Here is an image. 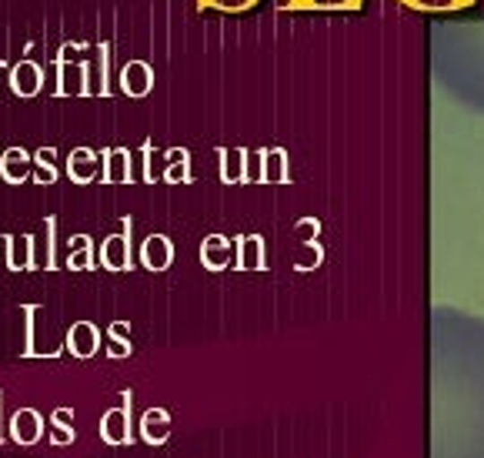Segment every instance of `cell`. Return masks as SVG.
<instances>
[{
    "mask_svg": "<svg viewBox=\"0 0 484 458\" xmlns=\"http://www.w3.org/2000/svg\"><path fill=\"white\" fill-rule=\"evenodd\" d=\"M431 458H484V318L431 311Z\"/></svg>",
    "mask_w": 484,
    "mask_h": 458,
    "instance_id": "1",
    "label": "cell"
},
{
    "mask_svg": "<svg viewBox=\"0 0 484 458\" xmlns=\"http://www.w3.org/2000/svg\"><path fill=\"white\" fill-rule=\"evenodd\" d=\"M44 432H48V425L37 409H17L11 415V438L17 445H37Z\"/></svg>",
    "mask_w": 484,
    "mask_h": 458,
    "instance_id": "2",
    "label": "cell"
},
{
    "mask_svg": "<svg viewBox=\"0 0 484 458\" xmlns=\"http://www.w3.org/2000/svg\"><path fill=\"white\" fill-rule=\"evenodd\" d=\"M44 87V71L34 61H21L11 67V91L17 98H34Z\"/></svg>",
    "mask_w": 484,
    "mask_h": 458,
    "instance_id": "3",
    "label": "cell"
},
{
    "mask_svg": "<svg viewBox=\"0 0 484 458\" xmlns=\"http://www.w3.org/2000/svg\"><path fill=\"white\" fill-rule=\"evenodd\" d=\"M30 174H34V161L24 148H7L0 154V177L7 185H24Z\"/></svg>",
    "mask_w": 484,
    "mask_h": 458,
    "instance_id": "4",
    "label": "cell"
},
{
    "mask_svg": "<svg viewBox=\"0 0 484 458\" xmlns=\"http://www.w3.org/2000/svg\"><path fill=\"white\" fill-rule=\"evenodd\" d=\"M100 348V332L91 322H77L67 334V351L73 359H94Z\"/></svg>",
    "mask_w": 484,
    "mask_h": 458,
    "instance_id": "5",
    "label": "cell"
},
{
    "mask_svg": "<svg viewBox=\"0 0 484 458\" xmlns=\"http://www.w3.org/2000/svg\"><path fill=\"white\" fill-rule=\"evenodd\" d=\"M7 268H11V272H30V268H37L34 238L30 235L7 238Z\"/></svg>",
    "mask_w": 484,
    "mask_h": 458,
    "instance_id": "6",
    "label": "cell"
},
{
    "mask_svg": "<svg viewBox=\"0 0 484 458\" xmlns=\"http://www.w3.org/2000/svg\"><path fill=\"white\" fill-rule=\"evenodd\" d=\"M100 438L108 445H124L131 442V415L127 409H110L104 419H100Z\"/></svg>",
    "mask_w": 484,
    "mask_h": 458,
    "instance_id": "7",
    "label": "cell"
},
{
    "mask_svg": "<svg viewBox=\"0 0 484 458\" xmlns=\"http://www.w3.org/2000/svg\"><path fill=\"white\" fill-rule=\"evenodd\" d=\"M141 261H144V268L151 272H164L170 261H174V248H170V241L164 235H151L144 241V248H141Z\"/></svg>",
    "mask_w": 484,
    "mask_h": 458,
    "instance_id": "8",
    "label": "cell"
},
{
    "mask_svg": "<svg viewBox=\"0 0 484 458\" xmlns=\"http://www.w3.org/2000/svg\"><path fill=\"white\" fill-rule=\"evenodd\" d=\"M100 261H104V268L110 272H124L127 264H131V248H127V235H110L104 245H100Z\"/></svg>",
    "mask_w": 484,
    "mask_h": 458,
    "instance_id": "9",
    "label": "cell"
},
{
    "mask_svg": "<svg viewBox=\"0 0 484 458\" xmlns=\"http://www.w3.org/2000/svg\"><path fill=\"white\" fill-rule=\"evenodd\" d=\"M87 91V67L84 64L61 61L57 67V94H84Z\"/></svg>",
    "mask_w": 484,
    "mask_h": 458,
    "instance_id": "10",
    "label": "cell"
},
{
    "mask_svg": "<svg viewBox=\"0 0 484 458\" xmlns=\"http://www.w3.org/2000/svg\"><path fill=\"white\" fill-rule=\"evenodd\" d=\"M97 171V154L87 148H77L71 151V158H67V174H71V181H77V185H87L91 177H94Z\"/></svg>",
    "mask_w": 484,
    "mask_h": 458,
    "instance_id": "11",
    "label": "cell"
},
{
    "mask_svg": "<svg viewBox=\"0 0 484 458\" xmlns=\"http://www.w3.org/2000/svg\"><path fill=\"white\" fill-rule=\"evenodd\" d=\"M121 84L131 98H144L147 91H151V67L141 64V61L127 64V67H124V74H121Z\"/></svg>",
    "mask_w": 484,
    "mask_h": 458,
    "instance_id": "12",
    "label": "cell"
},
{
    "mask_svg": "<svg viewBox=\"0 0 484 458\" xmlns=\"http://www.w3.org/2000/svg\"><path fill=\"white\" fill-rule=\"evenodd\" d=\"M50 442L54 445H71L73 442V411L67 405H57L50 411Z\"/></svg>",
    "mask_w": 484,
    "mask_h": 458,
    "instance_id": "13",
    "label": "cell"
},
{
    "mask_svg": "<svg viewBox=\"0 0 484 458\" xmlns=\"http://www.w3.org/2000/svg\"><path fill=\"white\" fill-rule=\"evenodd\" d=\"M67 268H71V272H91V268H94V248H91V238H84V235L71 238Z\"/></svg>",
    "mask_w": 484,
    "mask_h": 458,
    "instance_id": "14",
    "label": "cell"
},
{
    "mask_svg": "<svg viewBox=\"0 0 484 458\" xmlns=\"http://www.w3.org/2000/svg\"><path fill=\"white\" fill-rule=\"evenodd\" d=\"M168 428H170V415L164 409H151L144 415V421H141V432H144L147 442H164L168 438Z\"/></svg>",
    "mask_w": 484,
    "mask_h": 458,
    "instance_id": "15",
    "label": "cell"
},
{
    "mask_svg": "<svg viewBox=\"0 0 484 458\" xmlns=\"http://www.w3.org/2000/svg\"><path fill=\"white\" fill-rule=\"evenodd\" d=\"M201 258H204V264L211 268V272H220V268L228 264V258H230V245L224 241V238L211 235L204 241V248H201Z\"/></svg>",
    "mask_w": 484,
    "mask_h": 458,
    "instance_id": "16",
    "label": "cell"
},
{
    "mask_svg": "<svg viewBox=\"0 0 484 458\" xmlns=\"http://www.w3.org/2000/svg\"><path fill=\"white\" fill-rule=\"evenodd\" d=\"M34 181L37 185H54L57 168H54V148H40L34 154Z\"/></svg>",
    "mask_w": 484,
    "mask_h": 458,
    "instance_id": "17",
    "label": "cell"
},
{
    "mask_svg": "<svg viewBox=\"0 0 484 458\" xmlns=\"http://www.w3.org/2000/svg\"><path fill=\"white\" fill-rule=\"evenodd\" d=\"M104 177L108 181H127L131 177V168H127V151H108L104 154Z\"/></svg>",
    "mask_w": 484,
    "mask_h": 458,
    "instance_id": "18",
    "label": "cell"
},
{
    "mask_svg": "<svg viewBox=\"0 0 484 458\" xmlns=\"http://www.w3.org/2000/svg\"><path fill=\"white\" fill-rule=\"evenodd\" d=\"M110 359H127L131 355V345H127V324L117 322V324H110Z\"/></svg>",
    "mask_w": 484,
    "mask_h": 458,
    "instance_id": "19",
    "label": "cell"
},
{
    "mask_svg": "<svg viewBox=\"0 0 484 458\" xmlns=\"http://www.w3.org/2000/svg\"><path fill=\"white\" fill-rule=\"evenodd\" d=\"M24 318H27V338H24V359H40V355H57V351H37L34 348V315H37V305H24Z\"/></svg>",
    "mask_w": 484,
    "mask_h": 458,
    "instance_id": "20",
    "label": "cell"
},
{
    "mask_svg": "<svg viewBox=\"0 0 484 458\" xmlns=\"http://www.w3.org/2000/svg\"><path fill=\"white\" fill-rule=\"evenodd\" d=\"M241 264L244 268H257V264H261V241H257V238L241 241Z\"/></svg>",
    "mask_w": 484,
    "mask_h": 458,
    "instance_id": "21",
    "label": "cell"
},
{
    "mask_svg": "<svg viewBox=\"0 0 484 458\" xmlns=\"http://www.w3.org/2000/svg\"><path fill=\"white\" fill-rule=\"evenodd\" d=\"M184 164H187V154H184V151H174V154H170V171H168L170 181H184V177H187V168H184Z\"/></svg>",
    "mask_w": 484,
    "mask_h": 458,
    "instance_id": "22",
    "label": "cell"
},
{
    "mask_svg": "<svg viewBox=\"0 0 484 458\" xmlns=\"http://www.w3.org/2000/svg\"><path fill=\"white\" fill-rule=\"evenodd\" d=\"M54 218H48V224H44V228H48V261H44V268H54Z\"/></svg>",
    "mask_w": 484,
    "mask_h": 458,
    "instance_id": "23",
    "label": "cell"
},
{
    "mask_svg": "<svg viewBox=\"0 0 484 458\" xmlns=\"http://www.w3.org/2000/svg\"><path fill=\"white\" fill-rule=\"evenodd\" d=\"M7 87H11V71H7V64L0 61V94H4Z\"/></svg>",
    "mask_w": 484,
    "mask_h": 458,
    "instance_id": "24",
    "label": "cell"
},
{
    "mask_svg": "<svg viewBox=\"0 0 484 458\" xmlns=\"http://www.w3.org/2000/svg\"><path fill=\"white\" fill-rule=\"evenodd\" d=\"M0 402H4V392H0ZM0 442H4V409H0Z\"/></svg>",
    "mask_w": 484,
    "mask_h": 458,
    "instance_id": "25",
    "label": "cell"
}]
</instances>
